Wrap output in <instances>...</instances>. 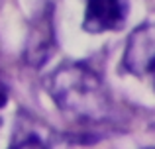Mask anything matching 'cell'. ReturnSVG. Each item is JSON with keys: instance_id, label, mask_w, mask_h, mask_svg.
Returning a JSON list of instances; mask_svg holds the SVG:
<instances>
[{"instance_id": "6da1fadb", "label": "cell", "mask_w": 155, "mask_h": 149, "mask_svg": "<svg viewBox=\"0 0 155 149\" xmlns=\"http://www.w3.org/2000/svg\"><path fill=\"white\" fill-rule=\"evenodd\" d=\"M53 102L79 122H102L110 114V96L102 79L81 61L65 63L47 79Z\"/></svg>"}, {"instance_id": "7a4b0ae2", "label": "cell", "mask_w": 155, "mask_h": 149, "mask_svg": "<svg viewBox=\"0 0 155 149\" xmlns=\"http://www.w3.org/2000/svg\"><path fill=\"white\" fill-rule=\"evenodd\" d=\"M155 61V22H145L130 34L122 65L132 75H143Z\"/></svg>"}, {"instance_id": "3957f363", "label": "cell", "mask_w": 155, "mask_h": 149, "mask_svg": "<svg viewBox=\"0 0 155 149\" xmlns=\"http://www.w3.org/2000/svg\"><path fill=\"white\" fill-rule=\"evenodd\" d=\"M128 0H87L83 30L88 34L116 31L128 20Z\"/></svg>"}, {"instance_id": "277c9868", "label": "cell", "mask_w": 155, "mask_h": 149, "mask_svg": "<svg viewBox=\"0 0 155 149\" xmlns=\"http://www.w3.org/2000/svg\"><path fill=\"white\" fill-rule=\"evenodd\" d=\"M55 51V30H53V6H47L31 24L26 43V63L41 67Z\"/></svg>"}, {"instance_id": "5b68a950", "label": "cell", "mask_w": 155, "mask_h": 149, "mask_svg": "<svg viewBox=\"0 0 155 149\" xmlns=\"http://www.w3.org/2000/svg\"><path fill=\"white\" fill-rule=\"evenodd\" d=\"M51 135L45 134V128L38 122H18L16 134L12 138V147H49Z\"/></svg>"}, {"instance_id": "8992f818", "label": "cell", "mask_w": 155, "mask_h": 149, "mask_svg": "<svg viewBox=\"0 0 155 149\" xmlns=\"http://www.w3.org/2000/svg\"><path fill=\"white\" fill-rule=\"evenodd\" d=\"M6 102H8V92H6V88L0 84V108H2Z\"/></svg>"}, {"instance_id": "52a82bcc", "label": "cell", "mask_w": 155, "mask_h": 149, "mask_svg": "<svg viewBox=\"0 0 155 149\" xmlns=\"http://www.w3.org/2000/svg\"><path fill=\"white\" fill-rule=\"evenodd\" d=\"M149 73L153 75V84H155V61H153V65H151V69H149Z\"/></svg>"}]
</instances>
